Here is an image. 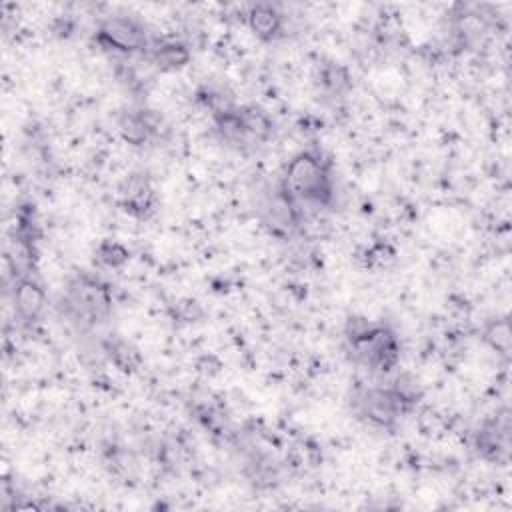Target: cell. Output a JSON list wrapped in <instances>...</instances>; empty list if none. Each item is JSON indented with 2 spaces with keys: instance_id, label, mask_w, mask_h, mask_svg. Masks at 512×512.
Listing matches in <instances>:
<instances>
[{
  "instance_id": "cell-2",
  "label": "cell",
  "mask_w": 512,
  "mask_h": 512,
  "mask_svg": "<svg viewBox=\"0 0 512 512\" xmlns=\"http://www.w3.org/2000/svg\"><path fill=\"white\" fill-rule=\"evenodd\" d=\"M420 388L408 374L384 384H360L352 390V412L364 424L378 430H394L402 416L420 402Z\"/></svg>"
},
{
  "instance_id": "cell-1",
  "label": "cell",
  "mask_w": 512,
  "mask_h": 512,
  "mask_svg": "<svg viewBox=\"0 0 512 512\" xmlns=\"http://www.w3.org/2000/svg\"><path fill=\"white\" fill-rule=\"evenodd\" d=\"M58 316L78 334H90L108 324L114 312L112 286L98 274H70L56 300Z\"/></svg>"
},
{
  "instance_id": "cell-5",
  "label": "cell",
  "mask_w": 512,
  "mask_h": 512,
  "mask_svg": "<svg viewBox=\"0 0 512 512\" xmlns=\"http://www.w3.org/2000/svg\"><path fill=\"white\" fill-rule=\"evenodd\" d=\"M94 42L112 54L134 56V54H148L154 38L148 32L144 20L132 14H114L100 20L94 30Z\"/></svg>"
},
{
  "instance_id": "cell-13",
  "label": "cell",
  "mask_w": 512,
  "mask_h": 512,
  "mask_svg": "<svg viewBox=\"0 0 512 512\" xmlns=\"http://www.w3.org/2000/svg\"><path fill=\"white\" fill-rule=\"evenodd\" d=\"M148 56L160 72H178L190 64L192 52L186 42L176 38H164L154 40Z\"/></svg>"
},
{
  "instance_id": "cell-8",
  "label": "cell",
  "mask_w": 512,
  "mask_h": 512,
  "mask_svg": "<svg viewBox=\"0 0 512 512\" xmlns=\"http://www.w3.org/2000/svg\"><path fill=\"white\" fill-rule=\"evenodd\" d=\"M476 454L494 464H504L510 452V418L504 410L492 418H486L474 432Z\"/></svg>"
},
{
  "instance_id": "cell-6",
  "label": "cell",
  "mask_w": 512,
  "mask_h": 512,
  "mask_svg": "<svg viewBox=\"0 0 512 512\" xmlns=\"http://www.w3.org/2000/svg\"><path fill=\"white\" fill-rule=\"evenodd\" d=\"M258 218L270 236L278 240H292L304 222V210L278 180L264 192L258 204Z\"/></svg>"
},
{
  "instance_id": "cell-4",
  "label": "cell",
  "mask_w": 512,
  "mask_h": 512,
  "mask_svg": "<svg viewBox=\"0 0 512 512\" xmlns=\"http://www.w3.org/2000/svg\"><path fill=\"white\" fill-rule=\"evenodd\" d=\"M342 334L346 354L354 364L378 376H386L398 366L400 342L386 322L350 316Z\"/></svg>"
},
{
  "instance_id": "cell-16",
  "label": "cell",
  "mask_w": 512,
  "mask_h": 512,
  "mask_svg": "<svg viewBox=\"0 0 512 512\" xmlns=\"http://www.w3.org/2000/svg\"><path fill=\"white\" fill-rule=\"evenodd\" d=\"M130 260V250L114 238H104L96 248H94V262L102 268L108 270H118Z\"/></svg>"
},
{
  "instance_id": "cell-10",
  "label": "cell",
  "mask_w": 512,
  "mask_h": 512,
  "mask_svg": "<svg viewBox=\"0 0 512 512\" xmlns=\"http://www.w3.org/2000/svg\"><path fill=\"white\" fill-rule=\"evenodd\" d=\"M46 304L48 296L42 280L34 272L20 274L12 288V308L16 318L24 326H32L40 320Z\"/></svg>"
},
{
  "instance_id": "cell-14",
  "label": "cell",
  "mask_w": 512,
  "mask_h": 512,
  "mask_svg": "<svg viewBox=\"0 0 512 512\" xmlns=\"http://www.w3.org/2000/svg\"><path fill=\"white\" fill-rule=\"evenodd\" d=\"M318 86L328 96H344L352 88L348 70L338 62H326L318 66Z\"/></svg>"
},
{
  "instance_id": "cell-7",
  "label": "cell",
  "mask_w": 512,
  "mask_h": 512,
  "mask_svg": "<svg viewBox=\"0 0 512 512\" xmlns=\"http://www.w3.org/2000/svg\"><path fill=\"white\" fill-rule=\"evenodd\" d=\"M118 206L134 220H150L160 206L152 176L144 170H134L126 174L118 186Z\"/></svg>"
},
{
  "instance_id": "cell-11",
  "label": "cell",
  "mask_w": 512,
  "mask_h": 512,
  "mask_svg": "<svg viewBox=\"0 0 512 512\" xmlns=\"http://www.w3.org/2000/svg\"><path fill=\"white\" fill-rule=\"evenodd\" d=\"M246 24L260 42H276L284 34V14L270 2L250 4L246 10Z\"/></svg>"
},
{
  "instance_id": "cell-17",
  "label": "cell",
  "mask_w": 512,
  "mask_h": 512,
  "mask_svg": "<svg viewBox=\"0 0 512 512\" xmlns=\"http://www.w3.org/2000/svg\"><path fill=\"white\" fill-rule=\"evenodd\" d=\"M484 342L502 358L510 356V348H512V332H510V322L506 316L502 318H494L486 324L484 328Z\"/></svg>"
},
{
  "instance_id": "cell-15",
  "label": "cell",
  "mask_w": 512,
  "mask_h": 512,
  "mask_svg": "<svg viewBox=\"0 0 512 512\" xmlns=\"http://www.w3.org/2000/svg\"><path fill=\"white\" fill-rule=\"evenodd\" d=\"M104 352L108 354V358H110V362L118 368V370H122V372H134L138 366H140V362H142V358H140V354H138V350L130 344V342H126L124 338H120V336H110L106 342H104Z\"/></svg>"
},
{
  "instance_id": "cell-9",
  "label": "cell",
  "mask_w": 512,
  "mask_h": 512,
  "mask_svg": "<svg viewBox=\"0 0 512 512\" xmlns=\"http://www.w3.org/2000/svg\"><path fill=\"white\" fill-rule=\"evenodd\" d=\"M162 128H164V118L156 110L142 108V106L122 110L116 118V130L120 138L134 148L154 142L160 136Z\"/></svg>"
},
{
  "instance_id": "cell-3",
  "label": "cell",
  "mask_w": 512,
  "mask_h": 512,
  "mask_svg": "<svg viewBox=\"0 0 512 512\" xmlns=\"http://www.w3.org/2000/svg\"><path fill=\"white\" fill-rule=\"evenodd\" d=\"M280 184L302 210H322L334 204L336 188L332 162L318 146H308L296 152L284 166Z\"/></svg>"
},
{
  "instance_id": "cell-12",
  "label": "cell",
  "mask_w": 512,
  "mask_h": 512,
  "mask_svg": "<svg viewBox=\"0 0 512 512\" xmlns=\"http://www.w3.org/2000/svg\"><path fill=\"white\" fill-rule=\"evenodd\" d=\"M236 112H238V120H240L242 134L248 148L262 146L272 138L274 122L264 108L256 104H242V106H236Z\"/></svg>"
}]
</instances>
